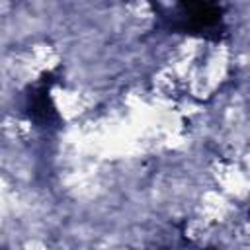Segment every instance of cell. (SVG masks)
Returning <instances> with one entry per match:
<instances>
[{
  "label": "cell",
  "instance_id": "cell-1",
  "mask_svg": "<svg viewBox=\"0 0 250 250\" xmlns=\"http://www.w3.org/2000/svg\"><path fill=\"white\" fill-rule=\"evenodd\" d=\"M223 23L221 8L207 2L182 4L174 27L189 33H215Z\"/></svg>",
  "mask_w": 250,
  "mask_h": 250
},
{
  "label": "cell",
  "instance_id": "cell-2",
  "mask_svg": "<svg viewBox=\"0 0 250 250\" xmlns=\"http://www.w3.org/2000/svg\"><path fill=\"white\" fill-rule=\"evenodd\" d=\"M29 115L39 125H51L57 121L55 107H53V104L49 100V92L45 88H39L29 96Z\"/></svg>",
  "mask_w": 250,
  "mask_h": 250
}]
</instances>
